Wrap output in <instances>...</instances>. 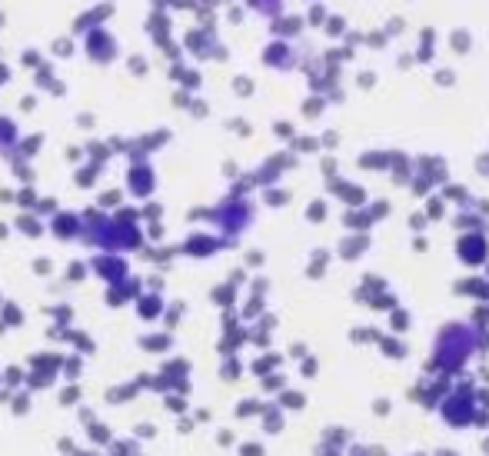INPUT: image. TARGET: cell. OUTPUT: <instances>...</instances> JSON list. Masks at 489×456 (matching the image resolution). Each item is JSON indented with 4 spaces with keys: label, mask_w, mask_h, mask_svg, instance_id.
I'll list each match as a JSON object with an SVG mask.
<instances>
[{
    "label": "cell",
    "mask_w": 489,
    "mask_h": 456,
    "mask_svg": "<svg viewBox=\"0 0 489 456\" xmlns=\"http://www.w3.org/2000/svg\"><path fill=\"white\" fill-rule=\"evenodd\" d=\"M84 57L97 67H110L113 60H120V40L107 27H93L84 34Z\"/></svg>",
    "instance_id": "1"
},
{
    "label": "cell",
    "mask_w": 489,
    "mask_h": 456,
    "mask_svg": "<svg viewBox=\"0 0 489 456\" xmlns=\"http://www.w3.org/2000/svg\"><path fill=\"white\" fill-rule=\"evenodd\" d=\"M113 13H117V4H113V0H103V4L90 7V11L77 13L74 24H70V37H84V34H87V30H93V27H103L113 17Z\"/></svg>",
    "instance_id": "2"
},
{
    "label": "cell",
    "mask_w": 489,
    "mask_h": 456,
    "mask_svg": "<svg viewBox=\"0 0 489 456\" xmlns=\"http://www.w3.org/2000/svg\"><path fill=\"white\" fill-rule=\"evenodd\" d=\"M126 190L133 193V197H147V193L153 190V170L150 167L133 160V167L126 170Z\"/></svg>",
    "instance_id": "3"
},
{
    "label": "cell",
    "mask_w": 489,
    "mask_h": 456,
    "mask_svg": "<svg viewBox=\"0 0 489 456\" xmlns=\"http://www.w3.org/2000/svg\"><path fill=\"white\" fill-rule=\"evenodd\" d=\"M143 30L150 40H160V37H170V11H150L147 20H143Z\"/></svg>",
    "instance_id": "4"
},
{
    "label": "cell",
    "mask_w": 489,
    "mask_h": 456,
    "mask_svg": "<svg viewBox=\"0 0 489 456\" xmlns=\"http://www.w3.org/2000/svg\"><path fill=\"white\" fill-rule=\"evenodd\" d=\"M207 47H214V37L203 34V30H190L187 37H183V51H190L193 57H210Z\"/></svg>",
    "instance_id": "5"
},
{
    "label": "cell",
    "mask_w": 489,
    "mask_h": 456,
    "mask_svg": "<svg viewBox=\"0 0 489 456\" xmlns=\"http://www.w3.org/2000/svg\"><path fill=\"white\" fill-rule=\"evenodd\" d=\"M93 266H97V273H100V277H107V280H120L126 273V263L124 260H120V256H97V260H93Z\"/></svg>",
    "instance_id": "6"
},
{
    "label": "cell",
    "mask_w": 489,
    "mask_h": 456,
    "mask_svg": "<svg viewBox=\"0 0 489 456\" xmlns=\"http://www.w3.org/2000/svg\"><path fill=\"white\" fill-rule=\"evenodd\" d=\"M20 140V130H17V120L7 114H0V153H11V147Z\"/></svg>",
    "instance_id": "7"
},
{
    "label": "cell",
    "mask_w": 489,
    "mask_h": 456,
    "mask_svg": "<svg viewBox=\"0 0 489 456\" xmlns=\"http://www.w3.org/2000/svg\"><path fill=\"white\" fill-rule=\"evenodd\" d=\"M53 233H57L60 240H70V237L80 233V220H77L74 214H60L57 220H53Z\"/></svg>",
    "instance_id": "8"
},
{
    "label": "cell",
    "mask_w": 489,
    "mask_h": 456,
    "mask_svg": "<svg viewBox=\"0 0 489 456\" xmlns=\"http://www.w3.org/2000/svg\"><path fill=\"white\" fill-rule=\"evenodd\" d=\"M170 80L183 84L187 90H197V87H200V74H197V70H187V67L180 64V60H176V64L170 67Z\"/></svg>",
    "instance_id": "9"
},
{
    "label": "cell",
    "mask_w": 489,
    "mask_h": 456,
    "mask_svg": "<svg viewBox=\"0 0 489 456\" xmlns=\"http://www.w3.org/2000/svg\"><path fill=\"white\" fill-rule=\"evenodd\" d=\"M30 74H34V84H37V90H47L53 80H57V74H53V60H44V64L34 67Z\"/></svg>",
    "instance_id": "10"
},
{
    "label": "cell",
    "mask_w": 489,
    "mask_h": 456,
    "mask_svg": "<svg viewBox=\"0 0 489 456\" xmlns=\"http://www.w3.org/2000/svg\"><path fill=\"white\" fill-rule=\"evenodd\" d=\"M77 53V47H74V37H57L51 44V57L53 60H70Z\"/></svg>",
    "instance_id": "11"
},
{
    "label": "cell",
    "mask_w": 489,
    "mask_h": 456,
    "mask_svg": "<svg viewBox=\"0 0 489 456\" xmlns=\"http://www.w3.org/2000/svg\"><path fill=\"white\" fill-rule=\"evenodd\" d=\"M126 70L133 77H147L150 74V60H147L143 53H130V57H126Z\"/></svg>",
    "instance_id": "12"
},
{
    "label": "cell",
    "mask_w": 489,
    "mask_h": 456,
    "mask_svg": "<svg viewBox=\"0 0 489 456\" xmlns=\"http://www.w3.org/2000/svg\"><path fill=\"white\" fill-rule=\"evenodd\" d=\"M17 143H20V153H17V157H24V160H30V157H34V153L40 150V143H44V137H40V133H34V137H30V140H17Z\"/></svg>",
    "instance_id": "13"
},
{
    "label": "cell",
    "mask_w": 489,
    "mask_h": 456,
    "mask_svg": "<svg viewBox=\"0 0 489 456\" xmlns=\"http://www.w3.org/2000/svg\"><path fill=\"white\" fill-rule=\"evenodd\" d=\"M44 60H47V57H44V53L37 51V47H27V51L20 53V64H24L27 70H34V67H40V64H44Z\"/></svg>",
    "instance_id": "14"
},
{
    "label": "cell",
    "mask_w": 489,
    "mask_h": 456,
    "mask_svg": "<svg viewBox=\"0 0 489 456\" xmlns=\"http://www.w3.org/2000/svg\"><path fill=\"white\" fill-rule=\"evenodd\" d=\"M153 44H157V51H160V53H167V57H170L174 64H176V60H180V47H176V44H174V40H170V37H160V40H153Z\"/></svg>",
    "instance_id": "15"
},
{
    "label": "cell",
    "mask_w": 489,
    "mask_h": 456,
    "mask_svg": "<svg viewBox=\"0 0 489 456\" xmlns=\"http://www.w3.org/2000/svg\"><path fill=\"white\" fill-rule=\"evenodd\" d=\"M140 310H143V313H140V317H157V300H143V304H140Z\"/></svg>",
    "instance_id": "16"
},
{
    "label": "cell",
    "mask_w": 489,
    "mask_h": 456,
    "mask_svg": "<svg viewBox=\"0 0 489 456\" xmlns=\"http://www.w3.org/2000/svg\"><path fill=\"white\" fill-rule=\"evenodd\" d=\"M87 150L93 153V157H97V160H103V157H107V150H110V143H107V147H103V143H90Z\"/></svg>",
    "instance_id": "17"
},
{
    "label": "cell",
    "mask_w": 489,
    "mask_h": 456,
    "mask_svg": "<svg viewBox=\"0 0 489 456\" xmlns=\"http://www.w3.org/2000/svg\"><path fill=\"white\" fill-rule=\"evenodd\" d=\"M47 93H53V97H63V93H67V84H63V80H53L51 87H47Z\"/></svg>",
    "instance_id": "18"
},
{
    "label": "cell",
    "mask_w": 489,
    "mask_h": 456,
    "mask_svg": "<svg viewBox=\"0 0 489 456\" xmlns=\"http://www.w3.org/2000/svg\"><path fill=\"white\" fill-rule=\"evenodd\" d=\"M20 230H27V233H30V237H37V223H34V220H20Z\"/></svg>",
    "instance_id": "19"
},
{
    "label": "cell",
    "mask_w": 489,
    "mask_h": 456,
    "mask_svg": "<svg viewBox=\"0 0 489 456\" xmlns=\"http://www.w3.org/2000/svg\"><path fill=\"white\" fill-rule=\"evenodd\" d=\"M256 11H270V7H276V0H250Z\"/></svg>",
    "instance_id": "20"
},
{
    "label": "cell",
    "mask_w": 489,
    "mask_h": 456,
    "mask_svg": "<svg viewBox=\"0 0 489 456\" xmlns=\"http://www.w3.org/2000/svg\"><path fill=\"white\" fill-rule=\"evenodd\" d=\"M34 107H37V100H34L30 93H27V97H20V110H34Z\"/></svg>",
    "instance_id": "21"
},
{
    "label": "cell",
    "mask_w": 489,
    "mask_h": 456,
    "mask_svg": "<svg viewBox=\"0 0 489 456\" xmlns=\"http://www.w3.org/2000/svg\"><path fill=\"white\" fill-rule=\"evenodd\" d=\"M77 124H80V127H84V130H90V124H93V117H84V114H80V117H77Z\"/></svg>",
    "instance_id": "22"
},
{
    "label": "cell",
    "mask_w": 489,
    "mask_h": 456,
    "mask_svg": "<svg viewBox=\"0 0 489 456\" xmlns=\"http://www.w3.org/2000/svg\"><path fill=\"white\" fill-rule=\"evenodd\" d=\"M4 24H7V13H4V11H0V27H4Z\"/></svg>",
    "instance_id": "23"
}]
</instances>
